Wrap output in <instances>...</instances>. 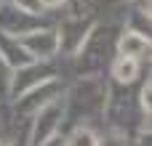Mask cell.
<instances>
[{
  "instance_id": "9",
  "label": "cell",
  "mask_w": 152,
  "mask_h": 146,
  "mask_svg": "<svg viewBox=\"0 0 152 146\" xmlns=\"http://www.w3.org/2000/svg\"><path fill=\"white\" fill-rule=\"evenodd\" d=\"M142 106H144V112L150 114V80H147V85L142 88Z\"/></svg>"
},
{
  "instance_id": "2",
  "label": "cell",
  "mask_w": 152,
  "mask_h": 146,
  "mask_svg": "<svg viewBox=\"0 0 152 146\" xmlns=\"http://www.w3.org/2000/svg\"><path fill=\"white\" fill-rule=\"evenodd\" d=\"M61 114H64V101L51 98L48 104H43V106H40V112H37L35 128H32V144H35V146L45 144V141H48V138L56 133Z\"/></svg>"
},
{
  "instance_id": "8",
  "label": "cell",
  "mask_w": 152,
  "mask_h": 146,
  "mask_svg": "<svg viewBox=\"0 0 152 146\" xmlns=\"http://www.w3.org/2000/svg\"><path fill=\"white\" fill-rule=\"evenodd\" d=\"M67 0H40V8H45V11H56V8H61Z\"/></svg>"
},
{
  "instance_id": "11",
  "label": "cell",
  "mask_w": 152,
  "mask_h": 146,
  "mask_svg": "<svg viewBox=\"0 0 152 146\" xmlns=\"http://www.w3.org/2000/svg\"><path fill=\"white\" fill-rule=\"evenodd\" d=\"M0 146H11V144H5V141H0Z\"/></svg>"
},
{
  "instance_id": "3",
  "label": "cell",
  "mask_w": 152,
  "mask_h": 146,
  "mask_svg": "<svg viewBox=\"0 0 152 146\" xmlns=\"http://www.w3.org/2000/svg\"><path fill=\"white\" fill-rule=\"evenodd\" d=\"M94 24H83L80 19H69V21H64V27H61V35H59V51H67V53H77V51H83V43H86V35L83 32H88Z\"/></svg>"
},
{
  "instance_id": "4",
  "label": "cell",
  "mask_w": 152,
  "mask_h": 146,
  "mask_svg": "<svg viewBox=\"0 0 152 146\" xmlns=\"http://www.w3.org/2000/svg\"><path fill=\"white\" fill-rule=\"evenodd\" d=\"M144 53H150V37H144L136 29H128V32L120 35V40H118V56L142 59Z\"/></svg>"
},
{
  "instance_id": "7",
  "label": "cell",
  "mask_w": 152,
  "mask_h": 146,
  "mask_svg": "<svg viewBox=\"0 0 152 146\" xmlns=\"http://www.w3.org/2000/svg\"><path fill=\"white\" fill-rule=\"evenodd\" d=\"M13 3L21 8V13H29V16H35L40 11V0H13Z\"/></svg>"
},
{
  "instance_id": "6",
  "label": "cell",
  "mask_w": 152,
  "mask_h": 146,
  "mask_svg": "<svg viewBox=\"0 0 152 146\" xmlns=\"http://www.w3.org/2000/svg\"><path fill=\"white\" fill-rule=\"evenodd\" d=\"M69 146H99V138H96L94 130L77 128V130L72 133V138H69Z\"/></svg>"
},
{
  "instance_id": "1",
  "label": "cell",
  "mask_w": 152,
  "mask_h": 146,
  "mask_svg": "<svg viewBox=\"0 0 152 146\" xmlns=\"http://www.w3.org/2000/svg\"><path fill=\"white\" fill-rule=\"evenodd\" d=\"M19 48L35 61V59H51L59 51V35L53 29H35V32H24L21 37H16Z\"/></svg>"
},
{
  "instance_id": "5",
  "label": "cell",
  "mask_w": 152,
  "mask_h": 146,
  "mask_svg": "<svg viewBox=\"0 0 152 146\" xmlns=\"http://www.w3.org/2000/svg\"><path fill=\"white\" fill-rule=\"evenodd\" d=\"M112 77L118 82H134L139 77V59L131 56H118L112 61Z\"/></svg>"
},
{
  "instance_id": "10",
  "label": "cell",
  "mask_w": 152,
  "mask_h": 146,
  "mask_svg": "<svg viewBox=\"0 0 152 146\" xmlns=\"http://www.w3.org/2000/svg\"><path fill=\"white\" fill-rule=\"evenodd\" d=\"M40 146H67V141H64V138H59V136H53V138H48L45 144H40Z\"/></svg>"
}]
</instances>
